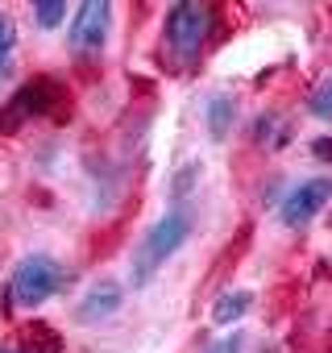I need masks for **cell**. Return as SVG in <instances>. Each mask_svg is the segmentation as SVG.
Here are the masks:
<instances>
[{"instance_id":"obj_1","label":"cell","mask_w":332,"mask_h":353,"mask_svg":"<svg viewBox=\"0 0 332 353\" xmlns=\"http://www.w3.org/2000/svg\"><path fill=\"white\" fill-rule=\"evenodd\" d=\"M187 237H191V212L171 208L166 216H158V221L141 233V241H137V250H133V258H129V283H133V291L149 287L154 274L187 245Z\"/></svg>"},{"instance_id":"obj_2","label":"cell","mask_w":332,"mask_h":353,"mask_svg":"<svg viewBox=\"0 0 332 353\" xmlns=\"http://www.w3.org/2000/svg\"><path fill=\"white\" fill-rule=\"evenodd\" d=\"M67 266L50 254H25L17 266H13V279H9V299L17 307H42L46 299H54L63 287H67Z\"/></svg>"},{"instance_id":"obj_3","label":"cell","mask_w":332,"mask_h":353,"mask_svg":"<svg viewBox=\"0 0 332 353\" xmlns=\"http://www.w3.org/2000/svg\"><path fill=\"white\" fill-rule=\"evenodd\" d=\"M216 26V13L208 5H196V0H183V5H171L166 9V21H162V34H166V46L179 63H196L208 34Z\"/></svg>"},{"instance_id":"obj_4","label":"cell","mask_w":332,"mask_h":353,"mask_svg":"<svg viewBox=\"0 0 332 353\" xmlns=\"http://www.w3.org/2000/svg\"><path fill=\"white\" fill-rule=\"evenodd\" d=\"M328 200H332V179H328V174H311V179L295 183V188L282 196V204H278L282 229H307V225L328 208Z\"/></svg>"},{"instance_id":"obj_5","label":"cell","mask_w":332,"mask_h":353,"mask_svg":"<svg viewBox=\"0 0 332 353\" xmlns=\"http://www.w3.org/2000/svg\"><path fill=\"white\" fill-rule=\"evenodd\" d=\"M108 34H112V5L108 0H87V5L75 9L67 26V46L75 54H100L108 46Z\"/></svg>"},{"instance_id":"obj_6","label":"cell","mask_w":332,"mask_h":353,"mask_svg":"<svg viewBox=\"0 0 332 353\" xmlns=\"http://www.w3.org/2000/svg\"><path fill=\"white\" fill-rule=\"evenodd\" d=\"M54 100H63V92H59L50 79H30V83H21V88L13 92V100L0 108V133H13V129H21L25 121L46 117V112L54 108Z\"/></svg>"},{"instance_id":"obj_7","label":"cell","mask_w":332,"mask_h":353,"mask_svg":"<svg viewBox=\"0 0 332 353\" xmlns=\"http://www.w3.org/2000/svg\"><path fill=\"white\" fill-rule=\"evenodd\" d=\"M121 307H125V287L112 283V279H100V283H92V287L83 291V299L75 303V320H79V324H100V320L116 316Z\"/></svg>"},{"instance_id":"obj_8","label":"cell","mask_w":332,"mask_h":353,"mask_svg":"<svg viewBox=\"0 0 332 353\" xmlns=\"http://www.w3.org/2000/svg\"><path fill=\"white\" fill-rule=\"evenodd\" d=\"M233 121H237V100H233L229 92L208 96V104H204V125H208V137H212V141H225V137L233 133Z\"/></svg>"},{"instance_id":"obj_9","label":"cell","mask_w":332,"mask_h":353,"mask_svg":"<svg viewBox=\"0 0 332 353\" xmlns=\"http://www.w3.org/2000/svg\"><path fill=\"white\" fill-rule=\"evenodd\" d=\"M249 307H253V295L249 291H225L212 303V324H237Z\"/></svg>"},{"instance_id":"obj_10","label":"cell","mask_w":332,"mask_h":353,"mask_svg":"<svg viewBox=\"0 0 332 353\" xmlns=\"http://www.w3.org/2000/svg\"><path fill=\"white\" fill-rule=\"evenodd\" d=\"M13 63H17V26L9 13H0V83L13 75Z\"/></svg>"},{"instance_id":"obj_11","label":"cell","mask_w":332,"mask_h":353,"mask_svg":"<svg viewBox=\"0 0 332 353\" xmlns=\"http://www.w3.org/2000/svg\"><path fill=\"white\" fill-rule=\"evenodd\" d=\"M307 112H311L315 121L332 125V75H324V79L311 88V96H307Z\"/></svg>"},{"instance_id":"obj_12","label":"cell","mask_w":332,"mask_h":353,"mask_svg":"<svg viewBox=\"0 0 332 353\" xmlns=\"http://www.w3.org/2000/svg\"><path fill=\"white\" fill-rule=\"evenodd\" d=\"M59 349H63V341H59V332L46 328V324H34L30 336H25V345H21V353H59Z\"/></svg>"},{"instance_id":"obj_13","label":"cell","mask_w":332,"mask_h":353,"mask_svg":"<svg viewBox=\"0 0 332 353\" xmlns=\"http://www.w3.org/2000/svg\"><path fill=\"white\" fill-rule=\"evenodd\" d=\"M34 21L50 34L67 21V0H46V5H34Z\"/></svg>"},{"instance_id":"obj_14","label":"cell","mask_w":332,"mask_h":353,"mask_svg":"<svg viewBox=\"0 0 332 353\" xmlns=\"http://www.w3.org/2000/svg\"><path fill=\"white\" fill-rule=\"evenodd\" d=\"M241 349H245V332H237V328L229 336H220L216 345H208V353H241Z\"/></svg>"},{"instance_id":"obj_15","label":"cell","mask_w":332,"mask_h":353,"mask_svg":"<svg viewBox=\"0 0 332 353\" xmlns=\"http://www.w3.org/2000/svg\"><path fill=\"white\" fill-rule=\"evenodd\" d=\"M311 154H315L320 162H332V137H315V141H311Z\"/></svg>"},{"instance_id":"obj_16","label":"cell","mask_w":332,"mask_h":353,"mask_svg":"<svg viewBox=\"0 0 332 353\" xmlns=\"http://www.w3.org/2000/svg\"><path fill=\"white\" fill-rule=\"evenodd\" d=\"M0 353H21V345H0Z\"/></svg>"}]
</instances>
